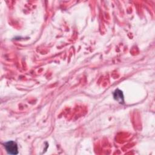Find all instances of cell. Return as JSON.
Here are the masks:
<instances>
[{"label":"cell","mask_w":155,"mask_h":155,"mask_svg":"<svg viewBox=\"0 0 155 155\" xmlns=\"http://www.w3.org/2000/svg\"><path fill=\"white\" fill-rule=\"evenodd\" d=\"M4 147L8 154H17L18 153V148L17 143L12 140L7 142L4 143Z\"/></svg>","instance_id":"1"},{"label":"cell","mask_w":155,"mask_h":155,"mask_svg":"<svg viewBox=\"0 0 155 155\" xmlns=\"http://www.w3.org/2000/svg\"><path fill=\"white\" fill-rule=\"evenodd\" d=\"M113 97L114 99L119 102V103H124V94L121 90L119 89H116L113 93Z\"/></svg>","instance_id":"2"}]
</instances>
